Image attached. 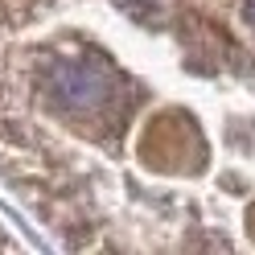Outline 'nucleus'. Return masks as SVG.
I'll return each mask as SVG.
<instances>
[{"label":"nucleus","mask_w":255,"mask_h":255,"mask_svg":"<svg viewBox=\"0 0 255 255\" xmlns=\"http://www.w3.org/2000/svg\"><path fill=\"white\" fill-rule=\"evenodd\" d=\"M37 91H45V99L66 116H99L116 99L120 83L111 74V66H103L95 58H87V62L58 58V62H41Z\"/></svg>","instance_id":"1"},{"label":"nucleus","mask_w":255,"mask_h":255,"mask_svg":"<svg viewBox=\"0 0 255 255\" xmlns=\"http://www.w3.org/2000/svg\"><path fill=\"white\" fill-rule=\"evenodd\" d=\"M243 17H247V25H255V0H247V4H243Z\"/></svg>","instance_id":"2"}]
</instances>
